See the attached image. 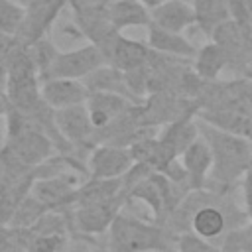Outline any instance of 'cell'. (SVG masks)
Instances as JSON below:
<instances>
[{"mask_svg": "<svg viewBox=\"0 0 252 252\" xmlns=\"http://www.w3.org/2000/svg\"><path fill=\"white\" fill-rule=\"evenodd\" d=\"M179 161H181V165L187 173L191 191L207 187V181H209V175H211V169H213V154H211V148H209V144L205 142V138L201 134L181 154Z\"/></svg>", "mask_w": 252, "mask_h": 252, "instance_id": "4fadbf2b", "label": "cell"}, {"mask_svg": "<svg viewBox=\"0 0 252 252\" xmlns=\"http://www.w3.org/2000/svg\"><path fill=\"white\" fill-rule=\"evenodd\" d=\"M26 47H28V53H30V57H32V61H33L37 73H39V77L47 71V67L51 65V61H53L55 55L59 53L57 45H55L49 37H41V39H37L35 43L26 45Z\"/></svg>", "mask_w": 252, "mask_h": 252, "instance_id": "cb8c5ba5", "label": "cell"}, {"mask_svg": "<svg viewBox=\"0 0 252 252\" xmlns=\"http://www.w3.org/2000/svg\"><path fill=\"white\" fill-rule=\"evenodd\" d=\"M177 252H222V248L220 244H215L213 240H207L187 230L177 234Z\"/></svg>", "mask_w": 252, "mask_h": 252, "instance_id": "484cf974", "label": "cell"}, {"mask_svg": "<svg viewBox=\"0 0 252 252\" xmlns=\"http://www.w3.org/2000/svg\"><path fill=\"white\" fill-rule=\"evenodd\" d=\"M104 55V63L112 65L120 71H132L148 63L150 59V47L148 43H142L138 39L126 37L122 33H116L104 47H100Z\"/></svg>", "mask_w": 252, "mask_h": 252, "instance_id": "30bf717a", "label": "cell"}, {"mask_svg": "<svg viewBox=\"0 0 252 252\" xmlns=\"http://www.w3.org/2000/svg\"><path fill=\"white\" fill-rule=\"evenodd\" d=\"M85 104L94 130H102L114 120H118L122 114H126L136 102L112 93H91Z\"/></svg>", "mask_w": 252, "mask_h": 252, "instance_id": "7c38bea8", "label": "cell"}, {"mask_svg": "<svg viewBox=\"0 0 252 252\" xmlns=\"http://www.w3.org/2000/svg\"><path fill=\"white\" fill-rule=\"evenodd\" d=\"M138 2H142L148 10H154L156 6H159V4H161V2H165V0H138Z\"/></svg>", "mask_w": 252, "mask_h": 252, "instance_id": "4dcf8cb0", "label": "cell"}, {"mask_svg": "<svg viewBox=\"0 0 252 252\" xmlns=\"http://www.w3.org/2000/svg\"><path fill=\"white\" fill-rule=\"evenodd\" d=\"M53 118H55V128L65 142H69L75 150L85 152V154H89L93 150L91 140L94 134V126L91 122L85 102L53 110Z\"/></svg>", "mask_w": 252, "mask_h": 252, "instance_id": "52a82bcc", "label": "cell"}, {"mask_svg": "<svg viewBox=\"0 0 252 252\" xmlns=\"http://www.w3.org/2000/svg\"><path fill=\"white\" fill-rule=\"evenodd\" d=\"M134 165L130 148L96 144L89 152V179H120Z\"/></svg>", "mask_w": 252, "mask_h": 252, "instance_id": "9c48e42d", "label": "cell"}, {"mask_svg": "<svg viewBox=\"0 0 252 252\" xmlns=\"http://www.w3.org/2000/svg\"><path fill=\"white\" fill-rule=\"evenodd\" d=\"M26 16V6L14 0H0V33L16 35Z\"/></svg>", "mask_w": 252, "mask_h": 252, "instance_id": "603a6c76", "label": "cell"}, {"mask_svg": "<svg viewBox=\"0 0 252 252\" xmlns=\"http://www.w3.org/2000/svg\"><path fill=\"white\" fill-rule=\"evenodd\" d=\"M87 175L79 171H61L57 175L37 177L32 185V195L47 209L57 213H71L75 207V197L79 185Z\"/></svg>", "mask_w": 252, "mask_h": 252, "instance_id": "3957f363", "label": "cell"}, {"mask_svg": "<svg viewBox=\"0 0 252 252\" xmlns=\"http://www.w3.org/2000/svg\"><path fill=\"white\" fill-rule=\"evenodd\" d=\"M199 134L205 138L213 154V169L207 187L228 189L252 167V140L217 130L201 120Z\"/></svg>", "mask_w": 252, "mask_h": 252, "instance_id": "6da1fadb", "label": "cell"}, {"mask_svg": "<svg viewBox=\"0 0 252 252\" xmlns=\"http://www.w3.org/2000/svg\"><path fill=\"white\" fill-rule=\"evenodd\" d=\"M110 252H177V234L158 220H142L120 211L108 228Z\"/></svg>", "mask_w": 252, "mask_h": 252, "instance_id": "7a4b0ae2", "label": "cell"}, {"mask_svg": "<svg viewBox=\"0 0 252 252\" xmlns=\"http://www.w3.org/2000/svg\"><path fill=\"white\" fill-rule=\"evenodd\" d=\"M112 2H116V0H69L67 6L87 8V10H106Z\"/></svg>", "mask_w": 252, "mask_h": 252, "instance_id": "f546056e", "label": "cell"}, {"mask_svg": "<svg viewBox=\"0 0 252 252\" xmlns=\"http://www.w3.org/2000/svg\"><path fill=\"white\" fill-rule=\"evenodd\" d=\"M45 213H47V209L30 193V195L18 205V209L14 211L12 220H10L8 226H14V228H32Z\"/></svg>", "mask_w": 252, "mask_h": 252, "instance_id": "44dd1931", "label": "cell"}, {"mask_svg": "<svg viewBox=\"0 0 252 252\" xmlns=\"http://www.w3.org/2000/svg\"><path fill=\"white\" fill-rule=\"evenodd\" d=\"M224 69H228V57L217 41L209 39L205 45L197 49L193 57V71L201 81H219Z\"/></svg>", "mask_w": 252, "mask_h": 252, "instance_id": "e0dca14e", "label": "cell"}, {"mask_svg": "<svg viewBox=\"0 0 252 252\" xmlns=\"http://www.w3.org/2000/svg\"><path fill=\"white\" fill-rule=\"evenodd\" d=\"M67 4L69 0H32L26 6V16L20 26V32L16 33V39L22 45H32L37 39L47 37Z\"/></svg>", "mask_w": 252, "mask_h": 252, "instance_id": "8992f818", "label": "cell"}, {"mask_svg": "<svg viewBox=\"0 0 252 252\" xmlns=\"http://www.w3.org/2000/svg\"><path fill=\"white\" fill-rule=\"evenodd\" d=\"M83 81H85L89 93H112V94L126 96L128 100L134 102V98H132V94L128 91V85H126L124 71H120V69H116L112 65H106V63L100 65L91 75H87Z\"/></svg>", "mask_w": 252, "mask_h": 252, "instance_id": "d6986e66", "label": "cell"}, {"mask_svg": "<svg viewBox=\"0 0 252 252\" xmlns=\"http://www.w3.org/2000/svg\"><path fill=\"white\" fill-rule=\"evenodd\" d=\"M211 39L224 49L228 57V69H236L244 75V69L252 59V26L228 20L217 28Z\"/></svg>", "mask_w": 252, "mask_h": 252, "instance_id": "ba28073f", "label": "cell"}, {"mask_svg": "<svg viewBox=\"0 0 252 252\" xmlns=\"http://www.w3.org/2000/svg\"><path fill=\"white\" fill-rule=\"evenodd\" d=\"M150 16L154 26L175 33H185L189 28L195 26L193 4L185 0H165L150 10Z\"/></svg>", "mask_w": 252, "mask_h": 252, "instance_id": "5bb4252c", "label": "cell"}, {"mask_svg": "<svg viewBox=\"0 0 252 252\" xmlns=\"http://www.w3.org/2000/svg\"><path fill=\"white\" fill-rule=\"evenodd\" d=\"M185 2H193V0H185Z\"/></svg>", "mask_w": 252, "mask_h": 252, "instance_id": "836d02e7", "label": "cell"}, {"mask_svg": "<svg viewBox=\"0 0 252 252\" xmlns=\"http://www.w3.org/2000/svg\"><path fill=\"white\" fill-rule=\"evenodd\" d=\"M33 169L28 167L24 161H20L6 146L0 148V189L30 175Z\"/></svg>", "mask_w": 252, "mask_h": 252, "instance_id": "7402d4cb", "label": "cell"}, {"mask_svg": "<svg viewBox=\"0 0 252 252\" xmlns=\"http://www.w3.org/2000/svg\"><path fill=\"white\" fill-rule=\"evenodd\" d=\"M41 98L53 110L83 104L89 98V89L81 79H45L39 83Z\"/></svg>", "mask_w": 252, "mask_h": 252, "instance_id": "8fae6325", "label": "cell"}, {"mask_svg": "<svg viewBox=\"0 0 252 252\" xmlns=\"http://www.w3.org/2000/svg\"><path fill=\"white\" fill-rule=\"evenodd\" d=\"M242 197H244V211L252 220V167L242 177Z\"/></svg>", "mask_w": 252, "mask_h": 252, "instance_id": "83f0119b", "label": "cell"}, {"mask_svg": "<svg viewBox=\"0 0 252 252\" xmlns=\"http://www.w3.org/2000/svg\"><path fill=\"white\" fill-rule=\"evenodd\" d=\"M65 244H67L65 234H33L32 232L26 252H63Z\"/></svg>", "mask_w": 252, "mask_h": 252, "instance_id": "4316f807", "label": "cell"}, {"mask_svg": "<svg viewBox=\"0 0 252 252\" xmlns=\"http://www.w3.org/2000/svg\"><path fill=\"white\" fill-rule=\"evenodd\" d=\"M148 47L158 51V53H165V55H173V57H183V59H193L197 53V47L183 35V33H175V32H167L161 30L154 24H150L148 28Z\"/></svg>", "mask_w": 252, "mask_h": 252, "instance_id": "9a60e30c", "label": "cell"}, {"mask_svg": "<svg viewBox=\"0 0 252 252\" xmlns=\"http://www.w3.org/2000/svg\"><path fill=\"white\" fill-rule=\"evenodd\" d=\"M104 65L102 51L93 43H83L75 49H59L47 71L39 77V81L45 79H85L94 69Z\"/></svg>", "mask_w": 252, "mask_h": 252, "instance_id": "277c9868", "label": "cell"}, {"mask_svg": "<svg viewBox=\"0 0 252 252\" xmlns=\"http://www.w3.org/2000/svg\"><path fill=\"white\" fill-rule=\"evenodd\" d=\"M120 195H124L122 177L120 179H85L77 189L75 207L93 205V203H104V201H110V199L120 197Z\"/></svg>", "mask_w": 252, "mask_h": 252, "instance_id": "ffe728a7", "label": "cell"}, {"mask_svg": "<svg viewBox=\"0 0 252 252\" xmlns=\"http://www.w3.org/2000/svg\"><path fill=\"white\" fill-rule=\"evenodd\" d=\"M226 6H228V12H230V20L238 22V24H244V26H252L246 18V12H244V0H224Z\"/></svg>", "mask_w": 252, "mask_h": 252, "instance_id": "f1b7e54d", "label": "cell"}, {"mask_svg": "<svg viewBox=\"0 0 252 252\" xmlns=\"http://www.w3.org/2000/svg\"><path fill=\"white\" fill-rule=\"evenodd\" d=\"M14 2H18V4H22V6H28L32 0H14Z\"/></svg>", "mask_w": 252, "mask_h": 252, "instance_id": "d6a6232c", "label": "cell"}, {"mask_svg": "<svg viewBox=\"0 0 252 252\" xmlns=\"http://www.w3.org/2000/svg\"><path fill=\"white\" fill-rule=\"evenodd\" d=\"M191 4L195 12V28L207 39L213 37L217 28L230 20V12L224 0H193Z\"/></svg>", "mask_w": 252, "mask_h": 252, "instance_id": "ac0fdd59", "label": "cell"}, {"mask_svg": "<svg viewBox=\"0 0 252 252\" xmlns=\"http://www.w3.org/2000/svg\"><path fill=\"white\" fill-rule=\"evenodd\" d=\"M126 203H128L126 195H120V197H114V199L104 201V203H93V205L75 207L69 213L71 230L75 234H81V236L96 238V236L108 232L112 220L124 209Z\"/></svg>", "mask_w": 252, "mask_h": 252, "instance_id": "5b68a950", "label": "cell"}, {"mask_svg": "<svg viewBox=\"0 0 252 252\" xmlns=\"http://www.w3.org/2000/svg\"><path fill=\"white\" fill-rule=\"evenodd\" d=\"M222 252H252V220L228 230L220 242Z\"/></svg>", "mask_w": 252, "mask_h": 252, "instance_id": "d4e9b609", "label": "cell"}, {"mask_svg": "<svg viewBox=\"0 0 252 252\" xmlns=\"http://www.w3.org/2000/svg\"><path fill=\"white\" fill-rule=\"evenodd\" d=\"M93 252H110V250L106 248V244H94L93 246Z\"/></svg>", "mask_w": 252, "mask_h": 252, "instance_id": "1f68e13d", "label": "cell"}, {"mask_svg": "<svg viewBox=\"0 0 252 252\" xmlns=\"http://www.w3.org/2000/svg\"><path fill=\"white\" fill-rule=\"evenodd\" d=\"M106 16L120 33L130 28H148L152 24L150 10L138 0H116L106 8Z\"/></svg>", "mask_w": 252, "mask_h": 252, "instance_id": "2e32d148", "label": "cell"}]
</instances>
